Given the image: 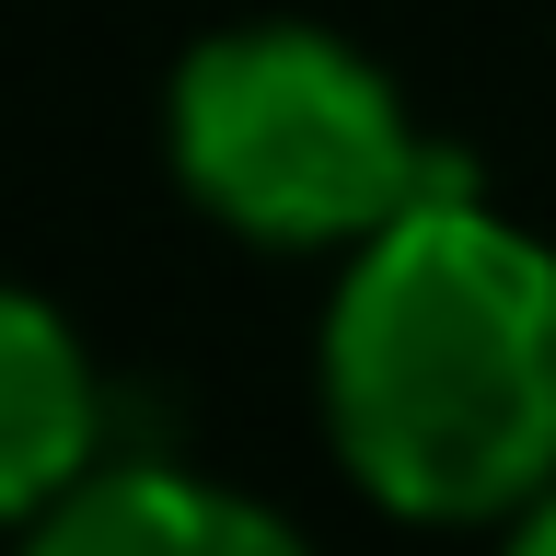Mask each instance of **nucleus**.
Masks as SVG:
<instances>
[{"mask_svg": "<svg viewBox=\"0 0 556 556\" xmlns=\"http://www.w3.org/2000/svg\"><path fill=\"white\" fill-rule=\"evenodd\" d=\"M348 486L394 521H510L556 486V243L452 174L348 243L313 337Z\"/></svg>", "mask_w": 556, "mask_h": 556, "instance_id": "1", "label": "nucleus"}, {"mask_svg": "<svg viewBox=\"0 0 556 556\" xmlns=\"http://www.w3.org/2000/svg\"><path fill=\"white\" fill-rule=\"evenodd\" d=\"M163 151L174 186L267 255H348L382 220H406L429 186H452V163L417 139L406 93H394V70L290 12L220 24L174 59Z\"/></svg>", "mask_w": 556, "mask_h": 556, "instance_id": "2", "label": "nucleus"}, {"mask_svg": "<svg viewBox=\"0 0 556 556\" xmlns=\"http://www.w3.org/2000/svg\"><path fill=\"white\" fill-rule=\"evenodd\" d=\"M104 464V371L59 302L0 278V533L59 510Z\"/></svg>", "mask_w": 556, "mask_h": 556, "instance_id": "3", "label": "nucleus"}, {"mask_svg": "<svg viewBox=\"0 0 556 556\" xmlns=\"http://www.w3.org/2000/svg\"><path fill=\"white\" fill-rule=\"evenodd\" d=\"M24 556H313L302 521L255 510L186 464H93L59 510L24 521Z\"/></svg>", "mask_w": 556, "mask_h": 556, "instance_id": "4", "label": "nucleus"}, {"mask_svg": "<svg viewBox=\"0 0 556 556\" xmlns=\"http://www.w3.org/2000/svg\"><path fill=\"white\" fill-rule=\"evenodd\" d=\"M510 556H556V486L510 510Z\"/></svg>", "mask_w": 556, "mask_h": 556, "instance_id": "5", "label": "nucleus"}]
</instances>
